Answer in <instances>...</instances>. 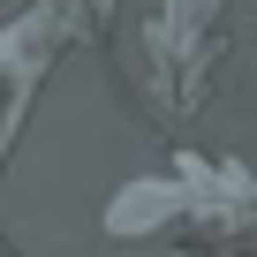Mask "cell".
Listing matches in <instances>:
<instances>
[{
	"mask_svg": "<svg viewBox=\"0 0 257 257\" xmlns=\"http://www.w3.org/2000/svg\"><path fill=\"white\" fill-rule=\"evenodd\" d=\"M144 53V106L159 121H189L219 98V76L234 61V16L227 0H159V16L137 38Z\"/></svg>",
	"mask_w": 257,
	"mask_h": 257,
	"instance_id": "6da1fadb",
	"label": "cell"
},
{
	"mask_svg": "<svg viewBox=\"0 0 257 257\" xmlns=\"http://www.w3.org/2000/svg\"><path fill=\"white\" fill-rule=\"evenodd\" d=\"M174 182H182V227H197V249L242 257L249 227H257V182H249V167L227 159V152H182Z\"/></svg>",
	"mask_w": 257,
	"mask_h": 257,
	"instance_id": "7a4b0ae2",
	"label": "cell"
},
{
	"mask_svg": "<svg viewBox=\"0 0 257 257\" xmlns=\"http://www.w3.org/2000/svg\"><path fill=\"white\" fill-rule=\"evenodd\" d=\"M182 227V182L174 174H137V182H121L113 204H106V234L128 242V234H167Z\"/></svg>",
	"mask_w": 257,
	"mask_h": 257,
	"instance_id": "3957f363",
	"label": "cell"
},
{
	"mask_svg": "<svg viewBox=\"0 0 257 257\" xmlns=\"http://www.w3.org/2000/svg\"><path fill=\"white\" fill-rule=\"evenodd\" d=\"M31 8L61 31V46H76V38H98V31H106L113 0H31Z\"/></svg>",
	"mask_w": 257,
	"mask_h": 257,
	"instance_id": "277c9868",
	"label": "cell"
}]
</instances>
